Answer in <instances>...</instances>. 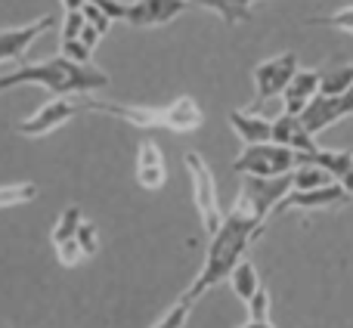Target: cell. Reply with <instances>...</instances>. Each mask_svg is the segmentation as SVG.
<instances>
[{"instance_id": "1", "label": "cell", "mask_w": 353, "mask_h": 328, "mask_svg": "<svg viewBox=\"0 0 353 328\" xmlns=\"http://www.w3.org/2000/svg\"><path fill=\"white\" fill-rule=\"evenodd\" d=\"M263 232V220H257L251 211H245L242 205H232V211L220 220V226L211 232V245H208L205 263H201L195 282L186 288L180 300L195 304L201 294H208L211 288H217L220 282L230 279V273L236 269L239 260H245L251 242L261 238Z\"/></svg>"}, {"instance_id": "2", "label": "cell", "mask_w": 353, "mask_h": 328, "mask_svg": "<svg viewBox=\"0 0 353 328\" xmlns=\"http://www.w3.org/2000/svg\"><path fill=\"white\" fill-rule=\"evenodd\" d=\"M81 112H97V115L118 118L124 124L146 130H171V134H192L201 127L205 115L201 105L192 96H176L168 105H128V103H109V99L90 96V93H78Z\"/></svg>"}, {"instance_id": "3", "label": "cell", "mask_w": 353, "mask_h": 328, "mask_svg": "<svg viewBox=\"0 0 353 328\" xmlns=\"http://www.w3.org/2000/svg\"><path fill=\"white\" fill-rule=\"evenodd\" d=\"M19 84H37L53 96H74V93H93L109 87V74L87 62L53 56L47 62H31V65H19L10 74H0V90H10Z\"/></svg>"}, {"instance_id": "4", "label": "cell", "mask_w": 353, "mask_h": 328, "mask_svg": "<svg viewBox=\"0 0 353 328\" xmlns=\"http://www.w3.org/2000/svg\"><path fill=\"white\" fill-rule=\"evenodd\" d=\"M112 22H128L134 28H159L186 10V0H90Z\"/></svg>"}, {"instance_id": "5", "label": "cell", "mask_w": 353, "mask_h": 328, "mask_svg": "<svg viewBox=\"0 0 353 328\" xmlns=\"http://www.w3.org/2000/svg\"><path fill=\"white\" fill-rule=\"evenodd\" d=\"M298 167V152L279 143H254L245 146L242 155L232 161V170L245 176H285Z\"/></svg>"}, {"instance_id": "6", "label": "cell", "mask_w": 353, "mask_h": 328, "mask_svg": "<svg viewBox=\"0 0 353 328\" xmlns=\"http://www.w3.org/2000/svg\"><path fill=\"white\" fill-rule=\"evenodd\" d=\"M183 164H186L189 183H192V198H195V207H199L201 226H205V232L211 236V232L220 226V220H223V211H220V198H217V183H214V174H211L208 161L201 158L199 152H186V155H183Z\"/></svg>"}, {"instance_id": "7", "label": "cell", "mask_w": 353, "mask_h": 328, "mask_svg": "<svg viewBox=\"0 0 353 328\" xmlns=\"http://www.w3.org/2000/svg\"><path fill=\"white\" fill-rule=\"evenodd\" d=\"M292 189V174L285 176H245L242 189H239L236 205L251 211L257 220L267 223L273 217V207L282 201V195Z\"/></svg>"}, {"instance_id": "8", "label": "cell", "mask_w": 353, "mask_h": 328, "mask_svg": "<svg viewBox=\"0 0 353 328\" xmlns=\"http://www.w3.org/2000/svg\"><path fill=\"white\" fill-rule=\"evenodd\" d=\"M350 198L353 195L338 180L325 183V186H319V189H288L279 205L273 207V217H279V214H285V211H325V207H341V205H347Z\"/></svg>"}, {"instance_id": "9", "label": "cell", "mask_w": 353, "mask_h": 328, "mask_svg": "<svg viewBox=\"0 0 353 328\" xmlns=\"http://www.w3.org/2000/svg\"><path fill=\"white\" fill-rule=\"evenodd\" d=\"M74 115H81L78 93H74V99L72 96H56V99H50L47 105H41L31 118L19 121L16 134L28 136V140H37V136H47V134H53V130H59L62 124H68Z\"/></svg>"}, {"instance_id": "10", "label": "cell", "mask_w": 353, "mask_h": 328, "mask_svg": "<svg viewBox=\"0 0 353 328\" xmlns=\"http://www.w3.org/2000/svg\"><path fill=\"white\" fill-rule=\"evenodd\" d=\"M347 115H353V93L350 90L341 93V96H325V93H316V96L304 105L301 121H304V127L316 136V134H323L325 127L338 124L341 118H347Z\"/></svg>"}, {"instance_id": "11", "label": "cell", "mask_w": 353, "mask_h": 328, "mask_svg": "<svg viewBox=\"0 0 353 328\" xmlns=\"http://www.w3.org/2000/svg\"><path fill=\"white\" fill-rule=\"evenodd\" d=\"M298 72V53H279L273 59L254 65V90H257V103H267V99L279 96L285 90V84L292 81V74Z\"/></svg>"}, {"instance_id": "12", "label": "cell", "mask_w": 353, "mask_h": 328, "mask_svg": "<svg viewBox=\"0 0 353 328\" xmlns=\"http://www.w3.org/2000/svg\"><path fill=\"white\" fill-rule=\"evenodd\" d=\"M53 25H56L53 16H41V19H34V22L16 25V28H0V65L12 62V59H22L25 50L41 34H47Z\"/></svg>"}, {"instance_id": "13", "label": "cell", "mask_w": 353, "mask_h": 328, "mask_svg": "<svg viewBox=\"0 0 353 328\" xmlns=\"http://www.w3.org/2000/svg\"><path fill=\"white\" fill-rule=\"evenodd\" d=\"M301 164H316V167H323L332 180H338L353 195V149H323L319 146L316 152L298 155V167Z\"/></svg>"}, {"instance_id": "14", "label": "cell", "mask_w": 353, "mask_h": 328, "mask_svg": "<svg viewBox=\"0 0 353 328\" xmlns=\"http://www.w3.org/2000/svg\"><path fill=\"white\" fill-rule=\"evenodd\" d=\"M168 180V164L165 155H161V146L155 140H143L140 149H137V183L149 192L161 189Z\"/></svg>"}, {"instance_id": "15", "label": "cell", "mask_w": 353, "mask_h": 328, "mask_svg": "<svg viewBox=\"0 0 353 328\" xmlns=\"http://www.w3.org/2000/svg\"><path fill=\"white\" fill-rule=\"evenodd\" d=\"M273 143L294 149L298 155H304V152H316V149H319L316 136H313L310 130L304 127L301 115H288V112H282L279 118H273Z\"/></svg>"}, {"instance_id": "16", "label": "cell", "mask_w": 353, "mask_h": 328, "mask_svg": "<svg viewBox=\"0 0 353 328\" xmlns=\"http://www.w3.org/2000/svg\"><path fill=\"white\" fill-rule=\"evenodd\" d=\"M319 93V72H294L292 81L285 84V90H282V99H285V112L288 115H301L304 112V105L310 103L313 96Z\"/></svg>"}, {"instance_id": "17", "label": "cell", "mask_w": 353, "mask_h": 328, "mask_svg": "<svg viewBox=\"0 0 353 328\" xmlns=\"http://www.w3.org/2000/svg\"><path fill=\"white\" fill-rule=\"evenodd\" d=\"M230 127L242 136L245 146L273 140V118L254 115V112H230Z\"/></svg>"}, {"instance_id": "18", "label": "cell", "mask_w": 353, "mask_h": 328, "mask_svg": "<svg viewBox=\"0 0 353 328\" xmlns=\"http://www.w3.org/2000/svg\"><path fill=\"white\" fill-rule=\"evenodd\" d=\"M186 3L205 6V10L217 12L226 25H239L251 19V3H257V0H186Z\"/></svg>"}, {"instance_id": "19", "label": "cell", "mask_w": 353, "mask_h": 328, "mask_svg": "<svg viewBox=\"0 0 353 328\" xmlns=\"http://www.w3.org/2000/svg\"><path fill=\"white\" fill-rule=\"evenodd\" d=\"M232 285V291H236V298L239 300H245L248 304V298L261 288V279H257V269H254V263H248V260H239L236 263V269L230 273V279H226Z\"/></svg>"}, {"instance_id": "20", "label": "cell", "mask_w": 353, "mask_h": 328, "mask_svg": "<svg viewBox=\"0 0 353 328\" xmlns=\"http://www.w3.org/2000/svg\"><path fill=\"white\" fill-rule=\"evenodd\" d=\"M350 84H353V65L319 72V93H325V96H341V93L350 90Z\"/></svg>"}, {"instance_id": "21", "label": "cell", "mask_w": 353, "mask_h": 328, "mask_svg": "<svg viewBox=\"0 0 353 328\" xmlns=\"http://www.w3.org/2000/svg\"><path fill=\"white\" fill-rule=\"evenodd\" d=\"M37 198V183H10L0 186V211L3 207H16V205H28Z\"/></svg>"}, {"instance_id": "22", "label": "cell", "mask_w": 353, "mask_h": 328, "mask_svg": "<svg viewBox=\"0 0 353 328\" xmlns=\"http://www.w3.org/2000/svg\"><path fill=\"white\" fill-rule=\"evenodd\" d=\"M81 207L78 205H68L65 211L59 214V220H56V226H53V232H50V242H65V238H74V232H78V226H81Z\"/></svg>"}, {"instance_id": "23", "label": "cell", "mask_w": 353, "mask_h": 328, "mask_svg": "<svg viewBox=\"0 0 353 328\" xmlns=\"http://www.w3.org/2000/svg\"><path fill=\"white\" fill-rule=\"evenodd\" d=\"M325 183H332V176L316 164H301L292 174V189H319Z\"/></svg>"}, {"instance_id": "24", "label": "cell", "mask_w": 353, "mask_h": 328, "mask_svg": "<svg viewBox=\"0 0 353 328\" xmlns=\"http://www.w3.org/2000/svg\"><path fill=\"white\" fill-rule=\"evenodd\" d=\"M307 25H329V28H341L353 34V6H344V10H335L332 16H316L307 19Z\"/></svg>"}, {"instance_id": "25", "label": "cell", "mask_w": 353, "mask_h": 328, "mask_svg": "<svg viewBox=\"0 0 353 328\" xmlns=\"http://www.w3.org/2000/svg\"><path fill=\"white\" fill-rule=\"evenodd\" d=\"M189 313H192V304H186V300H176V304H174L171 310H168L165 316H161L152 328H186Z\"/></svg>"}, {"instance_id": "26", "label": "cell", "mask_w": 353, "mask_h": 328, "mask_svg": "<svg viewBox=\"0 0 353 328\" xmlns=\"http://www.w3.org/2000/svg\"><path fill=\"white\" fill-rule=\"evenodd\" d=\"M248 322H263V319H270V294H267V288H257L254 294L248 298Z\"/></svg>"}, {"instance_id": "27", "label": "cell", "mask_w": 353, "mask_h": 328, "mask_svg": "<svg viewBox=\"0 0 353 328\" xmlns=\"http://www.w3.org/2000/svg\"><path fill=\"white\" fill-rule=\"evenodd\" d=\"M56 257H59L62 267H78L81 260H84V251H81L78 238H65V242H56Z\"/></svg>"}, {"instance_id": "28", "label": "cell", "mask_w": 353, "mask_h": 328, "mask_svg": "<svg viewBox=\"0 0 353 328\" xmlns=\"http://www.w3.org/2000/svg\"><path fill=\"white\" fill-rule=\"evenodd\" d=\"M81 28H84V12L81 10H65L62 12V37H59V43L78 41Z\"/></svg>"}, {"instance_id": "29", "label": "cell", "mask_w": 353, "mask_h": 328, "mask_svg": "<svg viewBox=\"0 0 353 328\" xmlns=\"http://www.w3.org/2000/svg\"><path fill=\"white\" fill-rule=\"evenodd\" d=\"M74 238H78L81 251H84V257H93L99 251V238H97V226L90 223V220H81L78 232H74Z\"/></svg>"}, {"instance_id": "30", "label": "cell", "mask_w": 353, "mask_h": 328, "mask_svg": "<svg viewBox=\"0 0 353 328\" xmlns=\"http://www.w3.org/2000/svg\"><path fill=\"white\" fill-rule=\"evenodd\" d=\"M81 12H84V19H87V22H90L93 28H97V31H99V34H103V37L109 34V28H112V19L105 16V12L99 10L97 3H90V0H87V3L81 6Z\"/></svg>"}, {"instance_id": "31", "label": "cell", "mask_w": 353, "mask_h": 328, "mask_svg": "<svg viewBox=\"0 0 353 328\" xmlns=\"http://www.w3.org/2000/svg\"><path fill=\"white\" fill-rule=\"evenodd\" d=\"M99 37H103V34H99V31H97V28H93V25H90V22H87V19H84V28H81L78 41H81V43H84V47H87V50H90V53H93V50H97V43H99Z\"/></svg>"}, {"instance_id": "32", "label": "cell", "mask_w": 353, "mask_h": 328, "mask_svg": "<svg viewBox=\"0 0 353 328\" xmlns=\"http://www.w3.org/2000/svg\"><path fill=\"white\" fill-rule=\"evenodd\" d=\"M59 3H62V10H81L87 0H59Z\"/></svg>"}, {"instance_id": "33", "label": "cell", "mask_w": 353, "mask_h": 328, "mask_svg": "<svg viewBox=\"0 0 353 328\" xmlns=\"http://www.w3.org/2000/svg\"><path fill=\"white\" fill-rule=\"evenodd\" d=\"M242 328H276L270 319H263V322H248V325H242Z\"/></svg>"}]
</instances>
